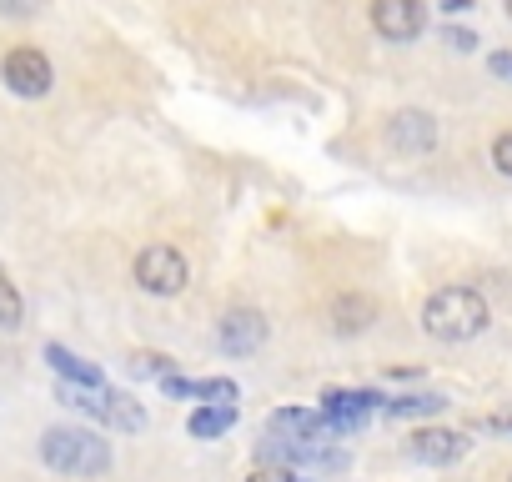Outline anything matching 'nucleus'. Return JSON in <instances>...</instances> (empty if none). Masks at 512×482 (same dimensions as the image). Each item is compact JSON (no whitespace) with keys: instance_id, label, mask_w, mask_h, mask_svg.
<instances>
[{"instance_id":"11","label":"nucleus","mask_w":512,"mask_h":482,"mask_svg":"<svg viewBox=\"0 0 512 482\" xmlns=\"http://www.w3.org/2000/svg\"><path fill=\"white\" fill-rule=\"evenodd\" d=\"M46 362H51L71 387H91V392H96V387H106L101 367H96V362H86V357H76V352H71V347H61V342H51V347H46Z\"/></svg>"},{"instance_id":"2","label":"nucleus","mask_w":512,"mask_h":482,"mask_svg":"<svg viewBox=\"0 0 512 482\" xmlns=\"http://www.w3.org/2000/svg\"><path fill=\"white\" fill-rule=\"evenodd\" d=\"M41 462L61 477H101L111 472V442H101V432H86V427H46Z\"/></svg>"},{"instance_id":"17","label":"nucleus","mask_w":512,"mask_h":482,"mask_svg":"<svg viewBox=\"0 0 512 482\" xmlns=\"http://www.w3.org/2000/svg\"><path fill=\"white\" fill-rule=\"evenodd\" d=\"M131 372H136V377H171L176 362L161 357V352H136V357H131Z\"/></svg>"},{"instance_id":"3","label":"nucleus","mask_w":512,"mask_h":482,"mask_svg":"<svg viewBox=\"0 0 512 482\" xmlns=\"http://www.w3.org/2000/svg\"><path fill=\"white\" fill-rule=\"evenodd\" d=\"M186 282H191V267H186V257H181L176 247H166V241L136 252V287H141V292H151V297H176V292H186Z\"/></svg>"},{"instance_id":"20","label":"nucleus","mask_w":512,"mask_h":482,"mask_svg":"<svg viewBox=\"0 0 512 482\" xmlns=\"http://www.w3.org/2000/svg\"><path fill=\"white\" fill-rule=\"evenodd\" d=\"M246 482H297V477H292L287 467H272V462H262V467H256Z\"/></svg>"},{"instance_id":"14","label":"nucleus","mask_w":512,"mask_h":482,"mask_svg":"<svg viewBox=\"0 0 512 482\" xmlns=\"http://www.w3.org/2000/svg\"><path fill=\"white\" fill-rule=\"evenodd\" d=\"M106 427L116 432H141L146 427V407L131 392H106Z\"/></svg>"},{"instance_id":"21","label":"nucleus","mask_w":512,"mask_h":482,"mask_svg":"<svg viewBox=\"0 0 512 482\" xmlns=\"http://www.w3.org/2000/svg\"><path fill=\"white\" fill-rule=\"evenodd\" d=\"M487 71L502 76V81H512V51H492V56H487Z\"/></svg>"},{"instance_id":"23","label":"nucleus","mask_w":512,"mask_h":482,"mask_svg":"<svg viewBox=\"0 0 512 482\" xmlns=\"http://www.w3.org/2000/svg\"><path fill=\"white\" fill-rule=\"evenodd\" d=\"M447 41H452L457 51H472V46H477V36H472V31H447Z\"/></svg>"},{"instance_id":"24","label":"nucleus","mask_w":512,"mask_h":482,"mask_svg":"<svg viewBox=\"0 0 512 482\" xmlns=\"http://www.w3.org/2000/svg\"><path fill=\"white\" fill-rule=\"evenodd\" d=\"M507 21H512V0H507Z\"/></svg>"},{"instance_id":"1","label":"nucleus","mask_w":512,"mask_h":482,"mask_svg":"<svg viewBox=\"0 0 512 482\" xmlns=\"http://www.w3.org/2000/svg\"><path fill=\"white\" fill-rule=\"evenodd\" d=\"M487 322H492L487 297L472 287H437L422 302V332L437 342H472L487 332Z\"/></svg>"},{"instance_id":"15","label":"nucleus","mask_w":512,"mask_h":482,"mask_svg":"<svg viewBox=\"0 0 512 482\" xmlns=\"http://www.w3.org/2000/svg\"><path fill=\"white\" fill-rule=\"evenodd\" d=\"M392 422H412V417H437L447 402L442 397H397V402H382Z\"/></svg>"},{"instance_id":"16","label":"nucleus","mask_w":512,"mask_h":482,"mask_svg":"<svg viewBox=\"0 0 512 482\" xmlns=\"http://www.w3.org/2000/svg\"><path fill=\"white\" fill-rule=\"evenodd\" d=\"M21 322H26V302H21L6 262H0V327H21Z\"/></svg>"},{"instance_id":"8","label":"nucleus","mask_w":512,"mask_h":482,"mask_svg":"<svg viewBox=\"0 0 512 482\" xmlns=\"http://www.w3.org/2000/svg\"><path fill=\"white\" fill-rule=\"evenodd\" d=\"M387 141L402 151V156H427L437 146V121L427 111H397L392 126H387Z\"/></svg>"},{"instance_id":"9","label":"nucleus","mask_w":512,"mask_h":482,"mask_svg":"<svg viewBox=\"0 0 512 482\" xmlns=\"http://www.w3.org/2000/svg\"><path fill=\"white\" fill-rule=\"evenodd\" d=\"M467 432H452V427H422L412 437V457L427 462V467H452L457 457H467Z\"/></svg>"},{"instance_id":"6","label":"nucleus","mask_w":512,"mask_h":482,"mask_svg":"<svg viewBox=\"0 0 512 482\" xmlns=\"http://www.w3.org/2000/svg\"><path fill=\"white\" fill-rule=\"evenodd\" d=\"M377 402H382V397H377V392H367V387H357V392L332 387V392H322V417H327V427H332V432L352 437V432H362V427H367V412H372Z\"/></svg>"},{"instance_id":"13","label":"nucleus","mask_w":512,"mask_h":482,"mask_svg":"<svg viewBox=\"0 0 512 482\" xmlns=\"http://www.w3.org/2000/svg\"><path fill=\"white\" fill-rule=\"evenodd\" d=\"M236 427V407H221V402H201L196 412H191V422H186V432L196 437V442H211V437H221V432H231Z\"/></svg>"},{"instance_id":"25","label":"nucleus","mask_w":512,"mask_h":482,"mask_svg":"<svg viewBox=\"0 0 512 482\" xmlns=\"http://www.w3.org/2000/svg\"><path fill=\"white\" fill-rule=\"evenodd\" d=\"M507 482H512V472H507Z\"/></svg>"},{"instance_id":"18","label":"nucleus","mask_w":512,"mask_h":482,"mask_svg":"<svg viewBox=\"0 0 512 482\" xmlns=\"http://www.w3.org/2000/svg\"><path fill=\"white\" fill-rule=\"evenodd\" d=\"M492 166H497V171L512 181V131H502V136L492 141Z\"/></svg>"},{"instance_id":"4","label":"nucleus","mask_w":512,"mask_h":482,"mask_svg":"<svg viewBox=\"0 0 512 482\" xmlns=\"http://www.w3.org/2000/svg\"><path fill=\"white\" fill-rule=\"evenodd\" d=\"M0 81H6V91H16L26 101H41L51 91L56 71L36 46H16V51H6V61H0Z\"/></svg>"},{"instance_id":"7","label":"nucleus","mask_w":512,"mask_h":482,"mask_svg":"<svg viewBox=\"0 0 512 482\" xmlns=\"http://www.w3.org/2000/svg\"><path fill=\"white\" fill-rule=\"evenodd\" d=\"M216 342H221L226 357H251V352H262V342H267V317L256 312V307H231V312L221 317Z\"/></svg>"},{"instance_id":"5","label":"nucleus","mask_w":512,"mask_h":482,"mask_svg":"<svg viewBox=\"0 0 512 482\" xmlns=\"http://www.w3.org/2000/svg\"><path fill=\"white\" fill-rule=\"evenodd\" d=\"M422 26H427L422 0H372V31H377L382 41L407 46V41L422 36Z\"/></svg>"},{"instance_id":"12","label":"nucleus","mask_w":512,"mask_h":482,"mask_svg":"<svg viewBox=\"0 0 512 482\" xmlns=\"http://www.w3.org/2000/svg\"><path fill=\"white\" fill-rule=\"evenodd\" d=\"M372 317H377V302H372V297L342 292V297L332 302V322H337V332H342V337H352V332H367V327H372Z\"/></svg>"},{"instance_id":"10","label":"nucleus","mask_w":512,"mask_h":482,"mask_svg":"<svg viewBox=\"0 0 512 482\" xmlns=\"http://www.w3.org/2000/svg\"><path fill=\"white\" fill-rule=\"evenodd\" d=\"M161 392H166V397H196V407H201V402L236 407V397H241L231 377H201V382H186V377H176V372H171V377H161Z\"/></svg>"},{"instance_id":"19","label":"nucleus","mask_w":512,"mask_h":482,"mask_svg":"<svg viewBox=\"0 0 512 482\" xmlns=\"http://www.w3.org/2000/svg\"><path fill=\"white\" fill-rule=\"evenodd\" d=\"M41 11V0H0V16H11V21H26Z\"/></svg>"},{"instance_id":"22","label":"nucleus","mask_w":512,"mask_h":482,"mask_svg":"<svg viewBox=\"0 0 512 482\" xmlns=\"http://www.w3.org/2000/svg\"><path fill=\"white\" fill-rule=\"evenodd\" d=\"M487 427H492V432H507V437H512V402H507L502 412H492V417H487Z\"/></svg>"}]
</instances>
